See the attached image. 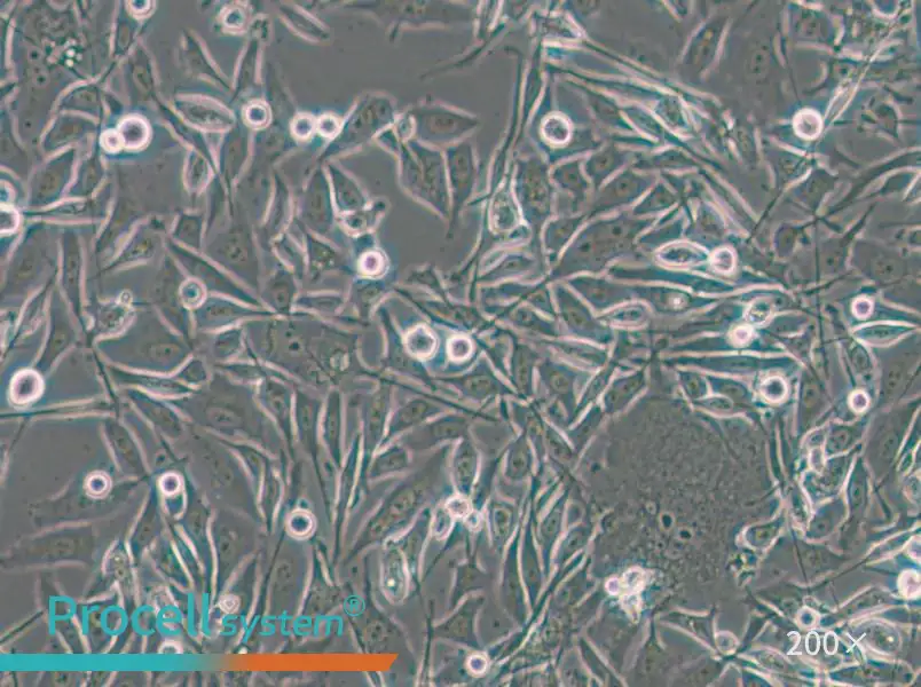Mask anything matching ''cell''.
<instances>
[{"label":"cell","instance_id":"ffe728a7","mask_svg":"<svg viewBox=\"0 0 921 687\" xmlns=\"http://www.w3.org/2000/svg\"><path fill=\"white\" fill-rule=\"evenodd\" d=\"M123 394L141 415L145 416L157 428L169 434L170 437H178L183 431L181 418L172 409L170 402L168 404L167 401L156 398L153 394L139 389H123Z\"/></svg>","mask_w":921,"mask_h":687},{"label":"cell","instance_id":"1f68e13d","mask_svg":"<svg viewBox=\"0 0 921 687\" xmlns=\"http://www.w3.org/2000/svg\"><path fill=\"white\" fill-rule=\"evenodd\" d=\"M173 376L192 389L202 388L211 378L207 363L200 358L188 359Z\"/></svg>","mask_w":921,"mask_h":687},{"label":"cell","instance_id":"d4e9b609","mask_svg":"<svg viewBox=\"0 0 921 687\" xmlns=\"http://www.w3.org/2000/svg\"><path fill=\"white\" fill-rule=\"evenodd\" d=\"M345 268L344 259L333 248L309 236L305 278L310 284H317L325 275Z\"/></svg>","mask_w":921,"mask_h":687},{"label":"cell","instance_id":"8d00e7d4","mask_svg":"<svg viewBox=\"0 0 921 687\" xmlns=\"http://www.w3.org/2000/svg\"><path fill=\"white\" fill-rule=\"evenodd\" d=\"M314 526H316V523H314L311 513L302 510L291 513L287 521L288 531L298 539L307 538V536L311 535Z\"/></svg>","mask_w":921,"mask_h":687},{"label":"cell","instance_id":"7bdbcfd3","mask_svg":"<svg viewBox=\"0 0 921 687\" xmlns=\"http://www.w3.org/2000/svg\"><path fill=\"white\" fill-rule=\"evenodd\" d=\"M445 508L451 513L452 517H463L469 511V504L467 501L460 499V497H456V499L448 501Z\"/></svg>","mask_w":921,"mask_h":687},{"label":"cell","instance_id":"30bf717a","mask_svg":"<svg viewBox=\"0 0 921 687\" xmlns=\"http://www.w3.org/2000/svg\"><path fill=\"white\" fill-rule=\"evenodd\" d=\"M278 317L267 309L249 306L223 296H209L198 309L192 312L193 325L199 333H216V331L240 326L242 323Z\"/></svg>","mask_w":921,"mask_h":687},{"label":"cell","instance_id":"f546056e","mask_svg":"<svg viewBox=\"0 0 921 687\" xmlns=\"http://www.w3.org/2000/svg\"><path fill=\"white\" fill-rule=\"evenodd\" d=\"M42 391V375L36 370H23L13 378L11 400L18 406L27 405L38 399Z\"/></svg>","mask_w":921,"mask_h":687},{"label":"cell","instance_id":"4316f807","mask_svg":"<svg viewBox=\"0 0 921 687\" xmlns=\"http://www.w3.org/2000/svg\"><path fill=\"white\" fill-rule=\"evenodd\" d=\"M105 432L118 461L132 472L143 471L139 450L125 426L114 418H107Z\"/></svg>","mask_w":921,"mask_h":687},{"label":"cell","instance_id":"74e56055","mask_svg":"<svg viewBox=\"0 0 921 687\" xmlns=\"http://www.w3.org/2000/svg\"><path fill=\"white\" fill-rule=\"evenodd\" d=\"M472 463H474V455H472L468 448H460L459 453L456 454L454 458L453 464L456 483L459 485L467 483L471 475L472 465H474Z\"/></svg>","mask_w":921,"mask_h":687},{"label":"cell","instance_id":"603a6c76","mask_svg":"<svg viewBox=\"0 0 921 687\" xmlns=\"http://www.w3.org/2000/svg\"><path fill=\"white\" fill-rule=\"evenodd\" d=\"M135 315V310L127 299L97 305L93 317L92 337L99 338L100 341L118 335L125 326L130 325Z\"/></svg>","mask_w":921,"mask_h":687},{"label":"cell","instance_id":"484cf974","mask_svg":"<svg viewBox=\"0 0 921 687\" xmlns=\"http://www.w3.org/2000/svg\"><path fill=\"white\" fill-rule=\"evenodd\" d=\"M431 519L428 512L424 510L416 517L412 527H409L406 533L396 541L397 546L403 552L406 559L411 578L419 573V567L424 551L425 541L428 539Z\"/></svg>","mask_w":921,"mask_h":687},{"label":"cell","instance_id":"6da1fadb","mask_svg":"<svg viewBox=\"0 0 921 687\" xmlns=\"http://www.w3.org/2000/svg\"><path fill=\"white\" fill-rule=\"evenodd\" d=\"M325 320L295 311L289 317L255 319L242 323L248 359L257 360L322 394L333 384L314 354Z\"/></svg>","mask_w":921,"mask_h":687},{"label":"cell","instance_id":"d6986e66","mask_svg":"<svg viewBox=\"0 0 921 687\" xmlns=\"http://www.w3.org/2000/svg\"><path fill=\"white\" fill-rule=\"evenodd\" d=\"M463 430L464 423L459 417H435L420 425L419 428L405 433L396 441L404 445L409 452L421 454L442 444L445 440L459 437Z\"/></svg>","mask_w":921,"mask_h":687},{"label":"cell","instance_id":"9c48e42d","mask_svg":"<svg viewBox=\"0 0 921 687\" xmlns=\"http://www.w3.org/2000/svg\"><path fill=\"white\" fill-rule=\"evenodd\" d=\"M185 280L175 265H165L154 281L151 300L163 320L191 342L194 329L192 312L186 309L180 298V288Z\"/></svg>","mask_w":921,"mask_h":687},{"label":"cell","instance_id":"cb8c5ba5","mask_svg":"<svg viewBox=\"0 0 921 687\" xmlns=\"http://www.w3.org/2000/svg\"><path fill=\"white\" fill-rule=\"evenodd\" d=\"M411 452L398 441L391 442L377 452L362 475L367 480L375 481L399 475L411 467Z\"/></svg>","mask_w":921,"mask_h":687},{"label":"cell","instance_id":"7a4b0ae2","mask_svg":"<svg viewBox=\"0 0 921 687\" xmlns=\"http://www.w3.org/2000/svg\"><path fill=\"white\" fill-rule=\"evenodd\" d=\"M170 404L207 428L261 444L280 452L283 441L277 426L256 398L255 385L235 381L217 370L210 381L188 396L170 399Z\"/></svg>","mask_w":921,"mask_h":687},{"label":"cell","instance_id":"52a82bcc","mask_svg":"<svg viewBox=\"0 0 921 687\" xmlns=\"http://www.w3.org/2000/svg\"><path fill=\"white\" fill-rule=\"evenodd\" d=\"M278 557L272 581V610L278 615L297 608L304 595L307 563L304 552L295 543H287Z\"/></svg>","mask_w":921,"mask_h":687},{"label":"cell","instance_id":"ac0fdd59","mask_svg":"<svg viewBox=\"0 0 921 687\" xmlns=\"http://www.w3.org/2000/svg\"><path fill=\"white\" fill-rule=\"evenodd\" d=\"M396 280L391 275L382 276V278H354L350 283L348 304L352 306L356 317L369 326L373 313L382 305V300L387 297L391 291L396 290Z\"/></svg>","mask_w":921,"mask_h":687},{"label":"cell","instance_id":"5bb4252c","mask_svg":"<svg viewBox=\"0 0 921 687\" xmlns=\"http://www.w3.org/2000/svg\"><path fill=\"white\" fill-rule=\"evenodd\" d=\"M345 399L340 388L330 389L325 396L320 422V438L328 458L337 469L343 465Z\"/></svg>","mask_w":921,"mask_h":687},{"label":"cell","instance_id":"4fadbf2b","mask_svg":"<svg viewBox=\"0 0 921 687\" xmlns=\"http://www.w3.org/2000/svg\"><path fill=\"white\" fill-rule=\"evenodd\" d=\"M181 260L192 279L202 283L211 294L238 300L242 304L258 307V309H266L261 299L253 291L233 279L232 276L207 263L206 260L192 256H185Z\"/></svg>","mask_w":921,"mask_h":687},{"label":"cell","instance_id":"e575fe53","mask_svg":"<svg viewBox=\"0 0 921 687\" xmlns=\"http://www.w3.org/2000/svg\"><path fill=\"white\" fill-rule=\"evenodd\" d=\"M207 290L203 284L194 279L185 280L180 288V298L188 311L198 309L207 299Z\"/></svg>","mask_w":921,"mask_h":687},{"label":"cell","instance_id":"d590c367","mask_svg":"<svg viewBox=\"0 0 921 687\" xmlns=\"http://www.w3.org/2000/svg\"><path fill=\"white\" fill-rule=\"evenodd\" d=\"M336 596L334 595L333 589L320 586L314 588L311 592L309 599L306 602V610L310 614H318L329 610L330 607H334V602Z\"/></svg>","mask_w":921,"mask_h":687},{"label":"cell","instance_id":"7c38bea8","mask_svg":"<svg viewBox=\"0 0 921 687\" xmlns=\"http://www.w3.org/2000/svg\"><path fill=\"white\" fill-rule=\"evenodd\" d=\"M326 394L307 388L302 384L295 386V436L299 446L318 461L321 454L320 422Z\"/></svg>","mask_w":921,"mask_h":687},{"label":"cell","instance_id":"60d3db41","mask_svg":"<svg viewBox=\"0 0 921 687\" xmlns=\"http://www.w3.org/2000/svg\"><path fill=\"white\" fill-rule=\"evenodd\" d=\"M452 515L447 509L439 508L435 511L434 517H432L430 528L432 534L436 536L437 539L445 538V535L450 531L452 526Z\"/></svg>","mask_w":921,"mask_h":687},{"label":"cell","instance_id":"9a60e30c","mask_svg":"<svg viewBox=\"0 0 921 687\" xmlns=\"http://www.w3.org/2000/svg\"><path fill=\"white\" fill-rule=\"evenodd\" d=\"M108 373L113 382L122 389H139L164 399L183 398L195 391L190 386L178 381L175 376L168 377L160 374L144 373V371L116 366L108 367Z\"/></svg>","mask_w":921,"mask_h":687},{"label":"cell","instance_id":"277c9868","mask_svg":"<svg viewBox=\"0 0 921 687\" xmlns=\"http://www.w3.org/2000/svg\"><path fill=\"white\" fill-rule=\"evenodd\" d=\"M425 479L427 476L424 475L423 469L390 494L381 509L368 521L357 543V549L388 540L412 524L424 505L427 494Z\"/></svg>","mask_w":921,"mask_h":687},{"label":"cell","instance_id":"ab89813d","mask_svg":"<svg viewBox=\"0 0 921 687\" xmlns=\"http://www.w3.org/2000/svg\"><path fill=\"white\" fill-rule=\"evenodd\" d=\"M562 173V179L558 180L562 181L566 189H569L572 193L584 194L586 191V183L584 178L581 177L577 164L568 165V167L563 168Z\"/></svg>","mask_w":921,"mask_h":687},{"label":"cell","instance_id":"83f0119b","mask_svg":"<svg viewBox=\"0 0 921 687\" xmlns=\"http://www.w3.org/2000/svg\"><path fill=\"white\" fill-rule=\"evenodd\" d=\"M242 351L246 352V335L242 325L217 331L209 343V355L215 366L235 361Z\"/></svg>","mask_w":921,"mask_h":687},{"label":"cell","instance_id":"8992f818","mask_svg":"<svg viewBox=\"0 0 921 687\" xmlns=\"http://www.w3.org/2000/svg\"><path fill=\"white\" fill-rule=\"evenodd\" d=\"M295 379L275 369L255 385L256 398L277 426L285 444L293 448L295 436Z\"/></svg>","mask_w":921,"mask_h":687},{"label":"cell","instance_id":"d6a6232c","mask_svg":"<svg viewBox=\"0 0 921 687\" xmlns=\"http://www.w3.org/2000/svg\"><path fill=\"white\" fill-rule=\"evenodd\" d=\"M388 270V260L380 251H368L359 258L357 273L362 278H382Z\"/></svg>","mask_w":921,"mask_h":687},{"label":"cell","instance_id":"b9f144b4","mask_svg":"<svg viewBox=\"0 0 921 687\" xmlns=\"http://www.w3.org/2000/svg\"><path fill=\"white\" fill-rule=\"evenodd\" d=\"M471 352V343L467 338L455 337L448 342V355L451 360L460 362L467 359Z\"/></svg>","mask_w":921,"mask_h":687},{"label":"cell","instance_id":"f1b7e54d","mask_svg":"<svg viewBox=\"0 0 921 687\" xmlns=\"http://www.w3.org/2000/svg\"><path fill=\"white\" fill-rule=\"evenodd\" d=\"M406 350L416 360L429 362L437 351L435 331L424 323H417L403 335Z\"/></svg>","mask_w":921,"mask_h":687},{"label":"cell","instance_id":"2e32d148","mask_svg":"<svg viewBox=\"0 0 921 687\" xmlns=\"http://www.w3.org/2000/svg\"><path fill=\"white\" fill-rule=\"evenodd\" d=\"M299 284L296 275L281 264L269 278L263 280L259 299L267 310L278 317H289L295 312Z\"/></svg>","mask_w":921,"mask_h":687},{"label":"cell","instance_id":"836d02e7","mask_svg":"<svg viewBox=\"0 0 921 687\" xmlns=\"http://www.w3.org/2000/svg\"><path fill=\"white\" fill-rule=\"evenodd\" d=\"M407 284H409V286L430 290L432 294L442 299L445 298L442 284H440L438 276L436 272L432 270V267L422 266L414 270L411 275L408 276Z\"/></svg>","mask_w":921,"mask_h":687},{"label":"cell","instance_id":"ee69618b","mask_svg":"<svg viewBox=\"0 0 921 687\" xmlns=\"http://www.w3.org/2000/svg\"><path fill=\"white\" fill-rule=\"evenodd\" d=\"M19 225L18 213L13 210L2 211V233H11Z\"/></svg>","mask_w":921,"mask_h":687},{"label":"cell","instance_id":"f35d334b","mask_svg":"<svg viewBox=\"0 0 921 687\" xmlns=\"http://www.w3.org/2000/svg\"><path fill=\"white\" fill-rule=\"evenodd\" d=\"M220 554L223 562L227 565H234L240 554V542L238 536L233 532H226L222 535V541L219 543Z\"/></svg>","mask_w":921,"mask_h":687},{"label":"cell","instance_id":"e0dca14e","mask_svg":"<svg viewBox=\"0 0 921 687\" xmlns=\"http://www.w3.org/2000/svg\"><path fill=\"white\" fill-rule=\"evenodd\" d=\"M442 412V408L425 398L424 393H421L420 397L408 399L403 405L392 410L381 448L390 445L405 433L419 428Z\"/></svg>","mask_w":921,"mask_h":687},{"label":"cell","instance_id":"ba28073f","mask_svg":"<svg viewBox=\"0 0 921 687\" xmlns=\"http://www.w3.org/2000/svg\"><path fill=\"white\" fill-rule=\"evenodd\" d=\"M376 314L379 315L385 341L380 369L382 373L403 376L434 390L435 379L431 377L424 362L414 359L408 353L403 334L400 333L387 307L381 305Z\"/></svg>","mask_w":921,"mask_h":687},{"label":"cell","instance_id":"44dd1931","mask_svg":"<svg viewBox=\"0 0 921 687\" xmlns=\"http://www.w3.org/2000/svg\"><path fill=\"white\" fill-rule=\"evenodd\" d=\"M409 573L403 552L397 543H390L381 558V589L392 604L403 603L408 594Z\"/></svg>","mask_w":921,"mask_h":687},{"label":"cell","instance_id":"4dcf8cb0","mask_svg":"<svg viewBox=\"0 0 921 687\" xmlns=\"http://www.w3.org/2000/svg\"><path fill=\"white\" fill-rule=\"evenodd\" d=\"M52 281L47 282L42 291L30 300L27 309L22 314L17 337H22L33 333L43 318L45 306L49 304V291Z\"/></svg>","mask_w":921,"mask_h":687},{"label":"cell","instance_id":"7402d4cb","mask_svg":"<svg viewBox=\"0 0 921 687\" xmlns=\"http://www.w3.org/2000/svg\"><path fill=\"white\" fill-rule=\"evenodd\" d=\"M346 305H348V296L342 292H305L297 297L295 311L310 313L322 320L341 326Z\"/></svg>","mask_w":921,"mask_h":687},{"label":"cell","instance_id":"8fae6325","mask_svg":"<svg viewBox=\"0 0 921 687\" xmlns=\"http://www.w3.org/2000/svg\"><path fill=\"white\" fill-rule=\"evenodd\" d=\"M67 305L62 292L54 290L49 303V334L35 365V370L41 375L49 373L54 363L76 342V330L69 317L70 307Z\"/></svg>","mask_w":921,"mask_h":687},{"label":"cell","instance_id":"5b68a950","mask_svg":"<svg viewBox=\"0 0 921 687\" xmlns=\"http://www.w3.org/2000/svg\"><path fill=\"white\" fill-rule=\"evenodd\" d=\"M395 388L390 376L383 374L374 389L361 394V399H359L362 471L367 469L368 464L382 446L392 413Z\"/></svg>","mask_w":921,"mask_h":687},{"label":"cell","instance_id":"3957f363","mask_svg":"<svg viewBox=\"0 0 921 687\" xmlns=\"http://www.w3.org/2000/svg\"><path fill=\"white\" fill-rule=\"evenodd\" d=\"M97 347L118 366L160 375L175 373L194 350L188 339L154 312L136 314L122 334L100 339Z\"/></svg>","mask_w":921,"mask_h":687}]
</instances>
